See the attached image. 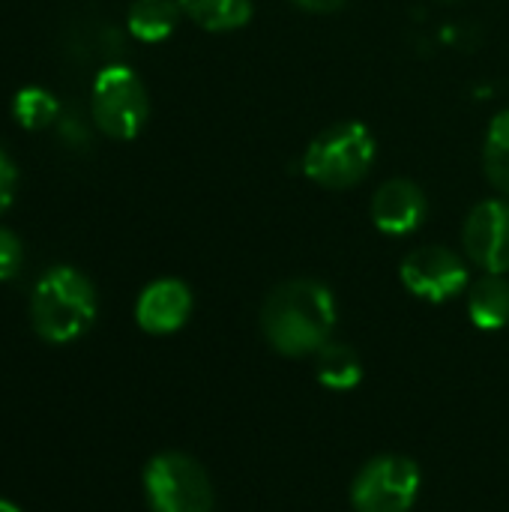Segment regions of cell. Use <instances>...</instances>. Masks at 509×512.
Returning <instances> with one entry per match:
<instances>
[{"label":"cell","mask_w":509,"mask_h":512,"mask_svg":"<svg viewBox=\"0 0 509 512\" xmlns=\"http://www.w3.org/2000/svg\"><path fill=\"white\" fill-rule=\"evenodd\" d=\"M336 327L333 291L315 279H291L270 291L261 309L264 339L285 357L318 354Z\"/></svg>","instance_id":"1"},{"label":"cell","mask_w":509,"mask_h":512,"mask_svg":"<svg viewBox=\"0 0 509 512\" xmlns=\"http://www.w3.org/2000/svg\"><path fill=\"white\" fill-rule=\"evenodd\" d=\"M96 318V288L75 267H51L30 294V324L51 342L66 345L90 330Z\"/></svg>","instance_id":"2"},{"label":"cell","mask_w":509,"mask_h":512,"mask_svg":"<svg viewBox=\"0 0 509 512\" xmlns=\"http://www.w3.org/2000/svg\"><path fill=\"white\" fill-rule=\"evenodd\" d=\"M375 138L363 123L345 120L324 129L303 156V171L324 189L357 186L375 162Z\"/></svg>","instance_id":"3"},{"label":"cell","mask_w":509,"mask_h":512,"mask_svg":"<svg viewBox=\"0 0 509 512\" xmlns=\"http://www.w3.org/2000/svg\"><path fill=\"white\" fill-rule=\"evenodd\" d=\"M144 495L153 512H213L204 468L183 453H159L144 468Z\"/></svg>","instance_id":"4"},{"label":"cell","mask_w":509,"mask_h":512,"mask_svg":"<svg viewBox=\"0 0 509 512\" xmlns=\"http://www.w3.org/2000/svg\"><path fill=\"white\" fill-rule=\"evenodd\" d=\"M90 111L108 138L132 141L150 114L147 90L129 66H105L93 81Z\"/></svg>","instance_id":"5"},{"label":"cell","mask_w":509,"mask_h":512,"mask_svg":"<svg viewBox=\"0 0 509 512\" xmlns=\"http://www.w3.org/2000/svg\"><path fill=\"white\" fill-rule=\"evenodd\" d=\"M420 492V468L405 456H378L363 465L351 486L357 512H408Z\"/></svg>","instance_id":"6"},{"label":"cell","mask_w":509,"mask_h":512,"mask_svg":"<svg viewBox=\"0 0 509 512\" xmlns=\"http://www.w3.org/2000/svg\"><path fill=\"white\" fill-rule=\"evenodd\" d=\"M402 285L429 303H447L468 288L465 261L447 246H420L402 261Z\"/></svg>","instance_id":"7"},{"label":"cell","mask_w":509,"mask_h":512,"mask_svg":"<svg viewBox=\"0 0 509 512\" xmlns=\"http://www.w3.org/2000/svg\"><path fill=\"white\" fill-rule=\"evenodd\" d=\"M462 243L468 258L486 273L504 276L509 270V204L507 201H483L477 204L462 231Z\"/></svg>","instance_id":"8"},{"label":"cell","mask_w":509,"mask_h":512,"mask_svg":"<svg viewBox=\"0 0 509 512\" xmlns=\"http://www.w3.org/2000/svg\"><path fill=\"white\" fill-rule=\"evenodd\" d=\"M189 315H192V291L180 279L150 282L135 303V321L150 336L177 333L189 321Z\"/></svg>","instance_id":"9"},{"label":"cell","mask_w":509,"mask_h":512,"mask_svg":"<svg viewBox=\"0 0 509 512\" xmlns=\"http://www.w3.org/2000/svg\"><path fill=\"white\" fill-rule=\"evenodd\" d=\"M429 213L423 189L411 180H390L372 198V222L381 234L405 237L414 234Z\"/></svg>","instance_id":"10"},{"label":"cell","mask_w":509,"mask_h":512,"mask_svg":"<svg viewBox=\"0 0 509 512\" xmlns=\"http://www.w3.org/2000/svg\"><path fill=\"white\" fill-rule=\"evenodd\" d=\"M468 315L480 330H501L509 324V282L498 273H486L468 294Z\"/></svg>","instance_id":"11"},{"label":"cell","mask_w":509,"mask_h":512,"mask_svg":"<svg viewBox=\"0 0 509 512\" xmlns=\"http://www.w3.org/2000/svg\"><path fill=\"white\" fill-rule=\"evenodd\" d=\"M180 18L177 0H135L129 6V33L141 42H162L174 33Z\"/></svg>","instance_id":"12"},{"label":"cell","mask_w":509,"mask_h":512,"mask_svg":"<svg viewBox=\"0 0 509 512\" xmlns=\"http://www.w3.org/2000/svg\"><path fill=\"white\" fill-rule=\"evenodd\" d=\"M315 375L330 390H351L363 378V363H360L354 348L339 345V342H327L315 354Z\"/></svg>","instance_id":"13"},{"label":"cell","mask_w":509,"mask_h":512,"mask_svg":"<svg viewBox=\"0 0 509 512\" xmlns=\"http://www.w3.org/2000/svg\"><path fill=\"white\" fill-rule=\"evenodd\" d=\"M204 30H237L252 18V0H177Z\"/></svg>","instance_id":"14"},{"label":"cell","mask_w":509,"mask_h":512,"mask_svg":"<svg viewBox=\"0 0 509 512\" xmlns=\"http://www.w3.org/2000/svg\"><path fill=\"white\" fill-rule=\"evenodd\" d=\"M483 162H486V174L489 180L509 195V108L501 111L486 135V147H483Z\"/></svg>","instance_id":"15"},{"label":"cell","mask_w":509,"mask_h":512,"mask_svg":"<svg viewBox=\"0 0 509 512\" xmlns=\"http://www.w3.org/2000/svg\"><path fill=\"white\" fill-rule=\"evenodd\" d=\"M12 114L24 129H45L57 120L60 102L42 87H24L12 99Z\"/></svg>","instance_id":"16"},{"label":"cell","mask_w":509,"mask_h":512,"mask_svg":"<svg viewBox=\"0 0 509 512\" xmlns=\"http://www.w3.org/2000/svg\"><path fill=\"white\" fill-rule=\"evenodd\" d=\"M21 261H24L21 240L12 231L0 228V282L12 279L21 270Z\"/></svg>","instance_id":"17"},{"label":"cell","mask_w":509,"mask_h":512,"mask_svg":"<svg viewBox=\"0 0 509 512\" xmlns=\"http://www.w3.org/2000/svg\"><path fill=\"white\" fill-rule=\"evenodd\" d=\"M12 192H15V168L9 156L0 150V213L12 204Z\"/></svg>","instance_id":"18"},{"label":"cell","mask_w":509,"mask_h":512,"mask_svg":"<svg viewBox=\"0 0 509 512\" xmlns=\"http://www.w3.org/2000/svg\"><path fill=\"white\" fill-rule=\"evenodd\" d=\"M300 9H309V12H333V9H339L345 0H294Z\"/></svg>","instance_id":"19"},{"label":"cell","mask_w":509,"mask_h":512,"mask_svg":"<svg viewBox=\"0 0 509 512\" xmlns=\"http://www.w3.org/2000/svg\"><path fill=\"white\" fill-rule=\"evenodd\" d=\"M0 512H21V510H18L15 504H9V501H3V498H0Z\"/></svg>","instance_id":"20"}]
</instances>
